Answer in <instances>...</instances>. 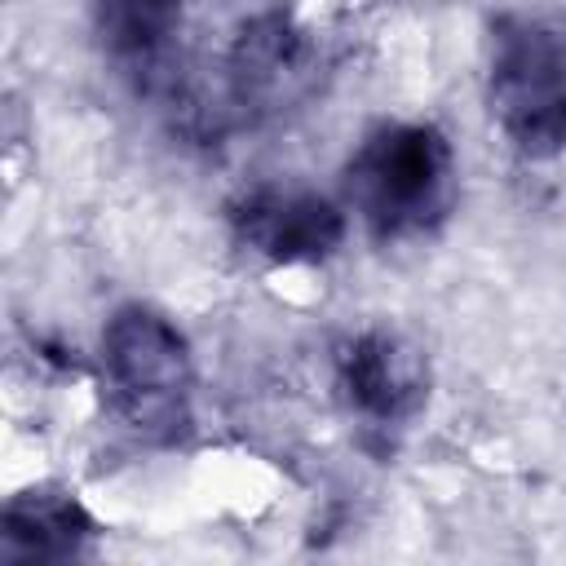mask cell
Listing matches in <instances>:
<instances>
[{
	"label": "cell",
	"instance_id": "obj_1",
	"mask_svg": "<svg viewBox=\"0 0 566 566\" xmlns=\"http://www.w3.org/2000/svg\"><path fill=\"white\" fill-rule=\"evenodd\" d=\"M345 195L376 239L433 230L455 195L451 146L429 124L376 128L345 168Z\"/></svg>",
	"mask_w": 566,
	"mask_h": 566
},
{
	"label": "cell",
	"instance_id": "obj_2",
	"mask_svg": "<svg viewBox=\"0 0 566 566\" xmlns=\"http://www.w3.org/2000/svg\"><path fill=\"white\" fill-rule=\"evenodd\" d=\"M491 111L504 137L531 155L566 150V27L504 18L491 49Z\"/></svg>",
	"mask_w": 566,
	"mask_h": 566
},
{
	"label": "cell",
	"instance_id": "obj_3",
	"mask_svg": "<svg viewBox=\"0 0 566 566\" xmlns=\"http://www.w3.org/2000/svg\"><path fill=\"white\" fill-rule=\"evenodd\" d=\"M102 354L119 416L146 438H177L190 420V354L177 327L155 310L124 305L102 332Z\"/></svg>",
	"mask_w": 566,
	"mask_h": 566
},
{
	"label": "cell",
	"instance_id": "obj_4",
	"mask_svg": "<svg viewBox=\"0 0 566 566\" xmlns=\"http://www.w3.org/2000/svg\"><path fill=\"white\" fill-rule=\"evenodd\" d=\"M230 221L248 248L274 261H318L345 234V221L327 199L310 190H274V186L248 190L230 208Z\"/></svg>",
	"mask_w": 566,
	"mask_h": 566
},
{
	"label": "cell",
	"instance_id": "obj_5",
	"mask_svg": "<svg viewBox=\"0 0 566 566\" xmlns=\"http://www.w3.org/2000/svg\"><path fill=\"white\" fill-rule=\"evenodd\" d=\"M340 389L354 411H363L376 424L407 420L424 398V371L416 354H407L394 336L367 332L345 345L340 354Z\"/></svg>",
	"mask_w": 566,
	"mask_h": 566
},
{
	"label": "cell",
	"instance_id": "obj_6",
	"mask_svg": "<svg viewBox=\"0 0 566 566\" xmlns=\"http://www.w3.org/2000/svg\"><path fill=\"white\" fill-rule=\"evenodd\" d=\"M93 517L62 491H22L4 509V557L9 562H57L84 553Z\"/></svg>",
	"mask_w": 566,
	"mask_h": 566
},
{
	"label": "cell",
	"instance_id": "obj_7",
	"mask_svg": "<svg viewBox=\"0 0 566 566\" xmlns=\"http://www.w3.org/2000/svg\"><path fill=\"white\" fill-rule=\"evenodd\" d=\"M97 27L119 62L155 71L177 27V0H97Z\"/></svg>",
	"mask_w": 566,
	"mask_h": 566
}]
</instances>
